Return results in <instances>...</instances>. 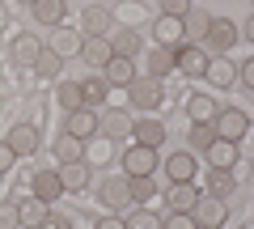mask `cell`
I'll return each mask as SVG.
<instances>
[{
  "label": "cell",
  "mask_w": 254,
  "mask_h": 229,
  "mask_svg": "<svg viewBox=\"0 0 254 229\" xmlns=\"http://www.w3.org/2000/svg\"><path fill=\"white\" fill-rule=\"evenodd\" d=\"M98 132L106 140H127L136 132V119H131V110H123V106H102L98 110Z\"/></svg>",
  "instance_id": "cell-1"
},
{
  "label": "cell",
  "mask_w": 254,
  "mask_h": 229,
  "mask_svg": "<svg viewBox=\"0 0 254 229\" xmlns=\"http://www.w3.org/2000/svg\"><path fill=\"white\" fill-rule=\"evenodd\" d=\"M127 98H131L136 110H157L165 102V85L157 76H136V81L127 85Z\"/></svg>",
  "instance_id": "cell-2"
},
{
  "label": "cell",
  "mask_w": 254,
  "mask_h": 229,
  "mask_svg": "<svg viewBox=\"0 0 254 229\" xmlns=\"http://www.w3.org/2000/svg\"><path fill=\"white\" fill-rule=\"evenodd\" d=\"M212 128H216L220 140H233V145H237V140L250 132V119H246V110H237V106H220L216 119H212Z\"/></svg>",
  "instance_id": "cell-3"
},
{
  "label": "cell",
  "mask_w": 254,
  "mask_h": 229,
  "mask_svg": "<svg viewBox=\"0 0 254 229\" xmlns=\"http://www.w3.org/2000/svg\"><path fill=\"white\" fill-rule=\"evenodd\" d=\"M190 217H195L199 229H220L225 217H229V208H225V200H216V195H199V204L190 208Z\"/></svg>",
  "instance_id": "cell-4"
},
{
  "label": "cell",
  "mask_w": 254,
  "mask_h": 229,
  "mask_svg": "<svg viewBox=\"0 0 254 229\" xmlns=\"http://www.w3.org/2000/svg\"><path fill=\"white\" fill-rule=\"evenodd\" d=\"M123 170H127V178H148L157 170V149H144V145L127 149L123 153Z\"/></svg>",
  "instance_id": "cell-5"
},
{
  "label": "cell",
  "mask_w": 254,
  "mask_h": 229,
  "mask_svg": "<svg viewBox=\"0 0 254 229\" xmlns=\"http://www.w3.org/2000/svg\"><path fill=\"white\" fill-rule=\"evenodd\" d=\"M144 68H148V76L165 81L170 73H178V47H153L144 55Z\"/></svg>",
  "instance_id": "cell-6"
},
{
  "label": "cell",
  "mask_w": 254,
  "mask_h": 229,
  "mask_svg": "<svg viewBox=\"0 0 254 229\" xmlns=\"http://www.w3.org/2000/svg\"><path fill=\"white\" fill-rule=\"evenodd\" d=\"M208 60L212 55L203 51V43H182L178 47V73H187V76H203L208 73Z\"/></svg>",
  "instance_id": "cell-7"
},
{
  "label": "cell",
  "mask_w": 254,
  "mask_h": 229,
  "mask_svg": "<svg viewBox=\"0 0 254 229\" xmlns=\"http://www.w3.org/2000/svg\"><path fill=\"white\" fill-rule=\"evenodd\" d=\"M102 204L106 208H127L131 204V178L127 174H115V178H102Z\"/></svg>",
  "instance_id": "cell-8"
},
{
  "label": "cell",
  "mask_w": 254,
  "mask_h": 229,
  "mask_svg": "<svg viewBox=\"0 0 254 229\" xmlns=\"http://www.w3.org/2000/svg\"><path fill=\"white\" fill-rule=\"evenodd\" d=\"M81 30H85V38H110V30H115V13H106L102 4H93V9L81 13Z\"/></svg>",
  "instance_id": "cell-9"
},
{
  "label": "cell",
  "mask_w": 254,
  "mask_h": 229,
  "mask_svg": "<svg viewBox=\"0 0 254 229\" xmlns=\"http://www.w3.org/2000/svg\"><path fill=\"white\" fill-rule=\"evenodd\" d=\"M199 204V187L195 183H170L165 187V208L170 212H190Z\"/></svg>",
  "instance_id": "cell-10"
},
{
  "label": "cell",
  "mask_w": 254,
  "mask_h": 229,
  "mask_svg": "<svg viewBox=\"0 0 254 229\" xmlns=\"http://www.w3.org/2000/svg\"><path fill=\"white\" fill-rule=\"evenodd\" d=\"M102 81H106L110 89H127V85L136 81V64L123 60V55H110V64L102 68Z\"/></svg>",
  "instance_id": "cell-11"
},
{
  "label": "cell",
  "mask_w": 254,
  "mask_h": 229,
  "mask_svg": "<svg viewBox=\"0 0 254 229\" xmlns=\"http://www.w3.org/2000/svg\"><path fill=\"white\" fill-rule=\"evenodd\" d=\"M233 43H237V26L229 17H212L208 34H203V47H212V51H229Z\"/></svg>",
  "instance_id": "cell-12"
},
{
  "label": "cell",
  "mask_w": 254,
  "mask_h": 229,
  "mask_svg": "<svg viewBox=\"0 0 254 229\" xmlns=\"http://www.w3.org/2000/svg\"><path fill=\"white\" fill-rule=\"evenodd\" d=\"M195 170H199L195 153H170V157H165V174H170V183H195Z\"/></svg>",
  "instance_id": "cell-13"
},
{
  "label": "cell",
  "mask_w": 254,
  "mask_h": 229,
  "mask_svg": "<svg viewBox=\"0 0 254 229\" xmlns=\"http://www.w3.org/2000/svg\"><path fill=\"white\" fill-rule=\"evenodd\" d=\"M203 157H208L212 170H233V165H237V145H233V140H220V136H216L208 149H203Z\"/></svg>",
  "instance_id": "cell-14"
},
{
  "label": "cell",
  "mask_w": 254,
  "mask_h": 229,
  "mask_svg": "<svg viewBox=\"0 0 254 229\" xmlns=\"http://www.w3.org/2000/svg\"><path fill=\"white\" fill-rule=\"evenodd\" d=\"M136 145H144V149H161L165 140H170V132H165V123L161 119H136Z\"/></svg>",
  "instance_id": "cell-15"
},
{
  "label": "cell",
  "mask_w": 254,
  "mask_h": 229,
  "mask_svg": "<svg viewBox=\"0 0 254 229\" xmlns=\"http://www.w3.org/2000/svg\"><path fill=\"white\" fill-rule=\"evenodd\" d=\"M110 55H115L110 38H85V43H81V60H85L89 68H98V73L110 64Z\"/></svg>",
  "instance_id": "cell-16"
},
{
  "label": "cell",
  "mask_w": 254,
  "mask_h": 229,
  "mask_svg": "<svg viewBox=\"0 0 254 229\" xmlns=\"http://www.w3.org/2000/svg\"><path fill=\"white\" fill-rule=\"evenodd\" d=\"M203 76H208L216 89H229V85H237V64H233V60H225V55H212Z\"/></svg>",
  "instance_id": "cell-17"
},
{
  "label": "cell",
  "mask_w": 254,
  "mask_h": 229,
  "mask_svg": "<svg viewBox=\"0 0 254 229\" xmlns=\"http://www.w3.org/2000/svg\"><path fill=\"white\" fill-rule=\"evenodd\" d=\"M93 132H98V110L81 106V110H68V136L76 140H89Z\"/></svg>",
  "instance_id": "cell-18"
},
{
  "label": "cell",
  "mask_w": 254,
  "mask_h": 229,
  "mask_svg": "<svg viewBox=\"0 0 254 229\" xmlns=\"http://www.w3.org/2000/svg\"><path fill=\"white\" fill-rule=\"evenodd\" d=\"M153 38H157V47H182L187 38H182V17H157V26H153Z\"/></svg>",
  "instance_id": "cell-19"
},
{
  "label": "cell",
  "mask_w": 254,
  "mask_h": 229,
  "mask_svg": "<svg viewBox=\"0 0 254 229\" xmlns=\"http://www.w3.org/2000/svg\"><path fill=\"white\" fill-rule=\"evenodd\" d=\"M237 191V178L233 170H212L208 165V178H203V195H216V200H225V195Z\"/></svg>",
  "instance_id": "cell-20"
},
{
  "label": "cell",
  "mask_w": 254,
  "mask_h": 229,
  "mask_svg": "<svg viewBox=\"0 0 254 229\" xmlns=\"http://www.w3.org/2000/svg\"><path fill=\"white\" fill-rule=\"evenodd\" d=\"M60 183H64V191H85L89 187V165L85 161H60Z\"/></svg>",
  "instance_id": "cell-21"
},
{
  "label": "cell",
  "mask_w": 254,
  "mask_h": 229,
  "mask_svg": "<svg viewBox=\"0 0 254 229\" xmlns=\"http://www.w3.org/2000/svg\"><path fill=\"white\" fill-rule=\"evenodd\" d=\"M9 145H13V153H17V157L38 153V128H34V123H17V128L9 132Z\"/></svg>",
  "instance_id": "cell-22"
},
{
  "label": "cell",
  "mask_w": 254,
  "mask_h": 229,
  "mask_svg": "<svg viewBox=\"0 0 254 229\" xmlns=\"http://www.w3.org/2000/svg\"><path fill=\"white\" fill-rule=\"evenodd\" d=\"M34 195L43 204H55L64 195V183H60V170H43V174H34Z\"/></svg>",
  "instance_id": "cell-23"
},
{
  "label": "cell",
  "mask_w": 254,
  "mask_h": 229,
  "mask_svg": "<svg viewBox=\"0 0 254 229\" xmlns=\"http://www.w3.org/2000/svg\"><path fill=\"white\" fill-rule=\"evenodd\" d=\"M216 98H212V93H190V98H187V115H190V119H195V123H212V119H216Z\"/></svg>",
  "instance_id": "cell-24"
},
{
  "label": "cell",
  "mask_w": 254,
  "mask_h": 229,
  "mask_svg": "<svg viewBox=\"0 0 254 229\" xmlns=\"http://www.w3.org/2000/svg\"><path fill=\"white\" fill-rule=\"evenodd\" d=\"M51 212V204H43L38 195H30V200H21L17 204V221H21V229H34V225H43V217Z\"/></svg>",
  "instance_id": "cell-25"
},
{
  "label": "cell",
  "mask_w": 254,
  "mask_h": 229,
  "mask_svg": "<svg viewBox=\"0 0 254 229\" xmlns=\"http://www.w3.org/2000/svg\"><path fill=\"white\" fill-rule=\"evenodd\" d=\"M208 26H212V13H199V9H190L187 17H182V38H187V43H203Z\"/></svg>",
  "instance_id": "cell-26"
},
{
  "label": "cell",
  "mask_w": 254,
  "mask_h": 229,
  "mask_svg": "<svg viewBox=\"0 0 254 229\" xmlns=\"http://www.w3.org/2000/svg\"><path fill=\"white\" fill-rule=\"evenodd\" d=\"M81 43H85V38L76 34V30H64V26H55V38H51V51L60 55V60H68V55H81Z\"/></svg>",
  "instance_id": "cell-27"
},
{
  "label": "cell",
  "mask_w": 254,
  "mask_h": 229,
  "mask_svg": "<svg viewBox=\"0 0 254 229\" xmlns=\"http://www.w3.org/2000/svg\"><path fill=\"white\" fill-rule=\"evenodd\" d=\"M110 47H115V55H123V60H136V51H140V30H131V26L115 30V34H110Z\"/></svg>",
  "instance_id": "cell-28"
},
{
  "label": "cell",
  "mask_w": 254,
  "mask_h": 229,
  "mask_svg": "<svg viewBox=\"0 0 254 229\" xmlns=\"http://www.w3.org/2000/svg\"><path fill=\"white\" fill-rule=\"evenodd\" d=\"M38 51H43V43H38V38H30V34H21L17 43H13V64H17V68H34Z\"/></svg>",
  "instance_id": "cell-29"
},
{
  "label": "cell",
  "mask_w": 254,
  "mask_h": 229,
  "mask_svg": "<svg viewBox=\"0 0 254 229\" xmlns=\"http://www.w3.org/2000/svg\"><path fill=\"white\" fill-rule=\"evenodd\" d=\"M106 93H110V85L102 81V76H89V81H81V98H85V106H89V110H102Z\"/></svg>",
  "instance_id": "cell-30"
},
{
  "label": "cell",
  "mask_w": 254,
  "mask_h": 229,
  "mask_svg": "<svg viewBox=\"0 0 254 229\" xmlns=\"http://www.w3.org/2000/svg\"><path fill=\"white\" fill-rule=\"evenodd\" d=\"M30 9H34V21H43V26H60L64 21V0H34Z\"/></svg>",
  "instance_id": "cell-31"
},
{
  "label": "cell",
  "mask_w": 254,
  "mask_h": 229,
  "mask_svg": "<svg viewBox=\"0 0 254 229\" xmlns=\"http://www.w3.org/2000/svg\"><path fill=\"white\" fill-rule=\"evenodd\" d=\"M60 68H64V60L51 51V47H43V51H38V60H34V73L47 76V81H55V76H60Z\"/></svg>",
  "instance_id": "cell-32"
},
{
  "label": "cell",
  "mask_w": 254,
  "mask_h": 229,
  "mask_svg": "<svg viewBox=\"0 0 254 229\" xmlns=\"http://www.w3.org/2000/svg\"><path fill=\"white\" fill-rule=\"evenodd\" d=\"M60 106H64V110H81V106H85L81 81H60Z\"/></svg>",
  "instance_id": "cell-33"
},
{
  "label": "cell",
  "mask_w": 254,
  "mask_h": 229,
  "mask_svg": "<svg viewBox=\"0 0 254 229\" xmlns=\"http://www.w3.org/2000/svg\"><path fill=\"white\" fill-rule=\"evenodd\" d=\"M190 149H208L212 140H216V128H212V123H190Z\"/></svg>",
  "instance_id": "cell-34"
},
{
  "label": "cell",
  "mask_w": 254,
  "mask_h": 229,
  "mask_svg": "<svg viewBox=\"0 0 254 229\" xmlns=\"http://www.w3.org/2000/svg\"><path fill=\"white\" fill-rule=\"evenodd\" d=\"M123 221H127V229H161V217L148 208H136V217H123Z\"/></svg>",
  "instance_id": "cell-35"
},
{
  "label": "cell",
  "mask_w": 254,
  "mask_h": 229,
  "mask_svg": "<svg viewBox=\"0 0 254 229\" xmlns=\"http://www.w3.org/2000/svg\"><path fill=\"white\" fill-rule=\"evenodd\" d=\"M161 229H199L190 212H165L161 217Z\"/></svg>",
  "instance_id": "cell-36"
},
{
  "label": "cell",
  "mask_w": 254,
  "mask_h": 229,
  "mask_svg": "<svg viewBox=\"0 0 254 229\" xmlns=\"http://www.w3.org/2000/svg\"><path fill=\"white\" fill-rule=\"evenodd\" d=\"M60 161H81V140L68 136V132H64V140H60Z\"/></svg>",
  "instance_id": "cell-37"
},
{
  "label": "cell",
  "mask_w": 254,
  "mask_h": 229,
  "mask_svg": "<svg viewBox=\"0 0 254 229\" xmlns=\"http://www.w3.org/2000/svg\"><path fill=\"white\" fill-rule=\"evenodd\" d=\"M157 4H161L165 17H187L190 13V0H157Z\"/></svg>",
  "instance_id": "cell-38"
},
{
  "label": "cell",
  "mask_w": 254,
  "mask_h": 229,
  "mask_svg": "<svg viewBox=\"0 0 254 229\" xmlns=\"http://www.w3.org/2000/svg\"><path fill=\"white\" fill-rule=\"evenodd\" d=\"M157 191V183H153V174L148 178H131V200H148V195Z\"/></svg>",
  "instance_id": "cell-39"
},
{
  "label": "cell",
  "mask_w": 254,
  "mask_h": 229,
  "mask_svg": "<svg viewBox=\"0 0 254 229\" xmlns=\"http://www.w3.org/2000/svg\"><path fill=\"white\" fill-rule=\"evenodd\" d=\"M0 229H21V221H17V204H0Z\"/></svg>",
  "instance_id": "cell-40"
},
{
  "label": "cell",
  "mask_w": 254,
  "mask_h": 229,
  "mask_svg": "<svg viewBox=\"0 0 254 229\" xmlns=\"http://www.w3.org/2000/svg\"><path fill=\"white\" fill-rule=\"evenodd\" d=\"M38 229H72V217H60V212H47L43 217V225Z\"/></svg>",
  "instance_id": "cell-41"
},
{
  "label": "cell",
  "mask_w": 254,
  "mask_h": 229,
  "mask_svg": "<svg viewBox=\"0 0 254 229\" xmlns=\"http://www.w3.org/2000/svg\"><path fill=\"white\" fill-rule=\"evenodd\" d=\"M13 161H17L13 145H9V140H0V174H9V170H13Z\"/></svg>",
  "instance_id": "cell-42"
},
{
  "label": "cell",
  "mask_w": 254,
  "mask_h": 229,
  "mask_svg": "<svg viewBox=\"0 0 254 229\" xmlns=\"http://www.w3.org/2000/svg\"><path fill=\"white\" fill-rule=\"evenodd\" d=\"M237 81H242L246 89H254V55H250V60H246L242 68H237Z\"/></svg>",
  "instance_id": "cell-43"
},
{
  "label": "cell",
  "mask_w": 254,
  "mask_h": 229,
  "mask_svg": "<svg viewBox=\"0 0 254 229\" xmlns=\"http://www.w3.org/2000/svg\"><path fill=\"white\" fill-rule=\"evenodd\" d=\"M93 229H127V221L123 217H98V225Z\"/></svg>",
  "instance_id": "cell-44"
},
{
  "label": "cell",
  "mask_w": 254,
  "mask_h": 229,
  "mask_svg": "<svg viewBox=\"0 0 254 229\" xmlns=\"http://www.w3.org/2000/svg\"><path fill=\"white\" fill-rule=\"evenodd\" d=\"M242 30H246V38H250V43H254V13H250V17H246V26H242Z\"/></svg>",
  "instance_id": "cell-45"
},
{
  "label": "cell",
  "mask_w": 254,
  "mask_h": 229,
  "mask_svg": "<svg viewBox=\"0 0 254 229\" xmlns=\"http://www.w3.org/2000/svg\"><path fill=\"white\" fill-rule=\"evenodd\" d=\"M21 4H34V0H21Z\"/></svg>",
  "instance_id": "cell-46"
},
{
  "label": "cell",
  "mask_w": 254,
  "mask_h": 229,
  "mask_svg": "<svg viewBox=\"0 0 254 229\" xmlns=\"http://www.w3.org/2000/svg\"><path fill=\"white\" fill-rule=\"evenodd\" d=\"M250 4H254V0H250Z\"/></svg>",
  "instance_id": "cell-47"
}]
</instances>
